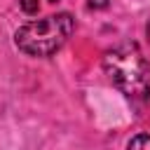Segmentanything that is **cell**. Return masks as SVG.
<instances>
[{"label": "cell", "instance_id": "6da1fadb", "mask_svg": "<svg viewBox=\"0 0 150 150\" xmlns=\"http://www.w3.org/2000/svg\"><path fill=\"white\" fill-rule=\"evenodd\" d=\"M103 70L124 96L134 101L150 98V63L136 42H124L105 52Z\"/></svg>", "mask_w": 150, "mask_h": 150}, {"label": "cell", "instance_id": "7a4b0ae2", "mask_svg": "<svg viewBox=\"0 0 150 150\" xmlns=\"http://www.w3.org/2000/svg\"><path fill=\"white\" fill-rule=\"evenodd\" d=\"M73 28H75L73 16L68 12H59V14H49L45 19H35V21L23 23L14 33V42L23 54L49 56L66 45Z\"/></svg>", "mask_w": 150, "mask_h": 150}, {"label": "cell", "instance_id": "3957f363", "mask_svg": "<svg viewBox=\"0 0 150 150\" xmlns=\"http://www.w3.org/2000/svg\"><path fill=\"white\" fill-rule=\"evenodd\" d=\"M129 150H150V136L148 134H138L129 141Z\"/></svg>", "mask_w": 150, "mask_h": 150}, {"label": "cell", "instance_id": "277c9868", "mask_svg": "<svg viewBox=\"0 0 150 150\" xmlns=\"http://www.w3.org/2000/svg\"><path fill=\"white\" fill-rule=\"evenodd\" d=\"M19 7L26 12V14H38L40 12V0H19Z\"/></svg>", "mask_w": 150, "mask_h": 150}, {"label": "cell", "instance_id": "5b68a950", "mask_svg": "<svg viewBox=\"0 0 150 150\" xmlns=\"http://www.w3.org/2000/svg\"><path fill=\"white\" fill-rule=\"evenodd\" d=\"M110 0H87V7L89 9H105Z\"/></svg>", "mask_w": 150, "mask_h": 150}, {"label": "cell", "instance_id": "8992f818", "mask_svg": "<svg viewBox=\"0 0 150 150\" xmlns=\"http://www.w3.org/2000/svg\"><path fill=\"white\" fill-rule=\"evenodd\" d=\"M145 33H148V40H150V21H148V26H145Z\"/></svg>", "mask_w": 150, "mask_h": 150}, {"label": "cell", "instance_id": "52a82bcc", "mask_svg": "<svg viewBox=\"0 0 150 150\" xmlns=\"http://www.w3.org/2000/svg\"><path fill=\"white\" fill-rule=\"evenodd\" d=\"M49 2H56V0H49Z\"/></svg>", "mask_w": 150, "mask_h": 150}]
</instances>
